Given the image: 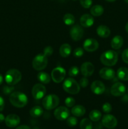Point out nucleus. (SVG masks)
<instances>
[{"mask_svg": "<svg viewBox=\"0 0 128 129\" xmlns=\"http://www.w3.org/2000/svg\"><path fill=\"white\" fill-rule=\"evenodd\" d=\"M5 120V117L3 114L0 113V123L3 122V121Z\"/></svg>", "mask_w": 128, "mask_h": 129, "instance_id": "37998d69", "label": "nucleus"}, {"mask_svg": "<svg viewBox=\"0 0 128 129\" xmlns=\"http://www.w3.org/2000/svg\"><path fill=\"white\" fill-rule=\"evenodd\" d=\"M83 47L85 50L89 52H94L99 48V43L95 39H87L84 42Z\"/></svg>", "mask_w": 128, "mask_h": 129, "instance_id": "ddd939ff", "label": "nucleus"}, {"mask_svg": "<svg viewBox=\"0 0 128 129\" xmlns=\"http://www.w3.org/2000/svg\"><path fill=\"white\" fill-rule=\"evenodd\" d=\"M97 34L102 38H107L110 34V30L108 26L100 25L97 28Z\"/></svg>", "mask_w": 128, "mask_h": 129, "instance_id": "aec40b11", "label": "nucleus"}, {"mask_svg": "<svg viewBox=\"0 0 128 129\" xmlns=\"http://www.w3.org/2000/svg\"><path fill=\"white\" fill-rule=\"evenodd\" d=\"M89 84V80L86 77H84L80 79V81H79V85L80 86L82 87V88H85Z\"/></svg>", "mask_w": 128, "mask_h": 129, "instance_id": "e433bc0d", "label": "nucleus"}, {"mask_svg": "<svg viewBox=\"0 0 128 129\" xmlns=\"http://www.w3.org/2000/svg\"><path fill=\"white\" fill-rule=\"evenodd\" d=\"M102 123L107 128H114L117 125V120L114 115L110 114L104 115L102 119Z\"/></svg>", "mask_w": 128, "mask_h": 129, "instance_id": "1a4fd4ad", "label": "nucleus"}, {"mask_svg": "<svg viewBox=\"0 0 128 129\" xmlns=\"http://www.w3.org/2000/svg\"><path fill=\"white\" fill-rule=\"evenodd\" d=\"M84 29L79 25H75L70 30V35L74 41H79L84 35Z\"/></svg>", "mask_w": 128, "mask_h": 129, "instance_id": "9b49d317", "label": "nucleus"}, {"mask_svg": "<svg viewBox=\"0 0 128 129\" xmlns=\"http://www.w3.org/2000/svg\"><path fill=\"white\" fill-rule=\"evenodd\" d=\"M66 71L62 67H56L51 71V79L56 83H60L63 81L65 77Z\"/></svg>", "mask_w": 128, "mask_h": 129, "instance_id": "0eeeda50", "label": "nucleus"}, {"mask_svg": "<svg viewBox=\"0 0 128 129\" xmlns=\"http://www.w3.org/2000/svg\"><path fill=\"white\" fill-rule=\"evenodd\" d=\"M125 31H126L128 33V22L127 23L126 25H125Z\"/></svg>", "mask_w": 128, "mask_h": 129, "instance_id": "a18cd8bd", "label": "nucleus"}, {"mask_svg": "<svg viewBox=\"0 0 128 129\" xmlns=\"http://www.w3.org/2000/svg\"><path fill=\"white\" fill-rule=\"evenodd\" d=\"M117 76L120 80L127 81H128V68L122 67L117 71Z\"/></svg>", "mask_w": 128, "mask_h": 129, "instance_id": "5701e85b", "label": "nucleus"}, {"mask_svg": "<svg viewBox=\"0 0 128 129\" xmlns=\"http://www.w3.org/2000/svg\"><path fill=\"white\" fill-rule=\"evenodd\" d=\"M72 48L69 44H63L60 46L59 49V53L63 57H67L71 54Z\"/></svg>", "mask_w": 128, "mask_h": 129, "instance_id": "4be33fe9", "label": "nucleus"}, {"mask_svg": "<svg viewBox=\"0 0 128 129\" xmlns=\"http://www.w3.org/2000/svg\"><path fill=\"white\" fill-rule=\"evenodd\" d=\"M122 59L124 62L128 64V48L125 49L122 53Z\"/></svg>", "mask_w": 128, "mask_h": 129, "instance_id": "4c0bfd02", "label": "nucleus"}, {"mask_svg": "<svg viewBox=\"0 0 128 129\" xmlns=\"http://www.w3.org/2000/svg\"><path fill=\"white\" fill-rule=\"evenodd\" d=\"M103 112L106 113H110L112 111V106L109 103H105L102 105Z\"/></svg>", "mask_w": 128, "mask_h": 129, "instance_id": "f704fd0d", "label": "nucleus"}, {"mask_svg": "<svg viewBox=\"0 0 128 129\" xmlns=\"http://www.w3.org/2000/svg\"><path fill=\"white\" fill-rule=\"evenodd\" d=\"M71 112L75 117H82L85 113V108L82 105H78L74 106L72 107Z\"/></svg>", "mask_w": 128, "mask_h": 129, "instance_id": "412c9836", "label": "nucleus"}, {"mask_svg": "<svg viewBox=\"0 0 128 129\" xmlns=\"http://www.w3.org/2000/svg\"><path fill=\"white\" fill-rule=\"evenodd\" d=\"M93 125L92 121L88 118H84L80 123V129H92Z\"/></svg>", "mask_w": 128, "mask_h": 129, "instance_id": "cd10ccee", "label": "nucleus"}, {"mask_svg": "<svg viewBox=\"0 0 128 129\" xmlns=\"http://www.w3.org/2000/svg\"><path fill=\"white\" fill-rule=\"evenodd\" d=\"M126 88L122 83H115L110 88V93L114 96H121L125 93Z\"/></svg>", "mask_w": 128, "mask_h": 129, "instance_id": "9d476101", "label": "nucleus"}, {"mask_svg": "<svg viewBox=\"0 0 128 129\" xmlns=\"http://www.w3.org/2000/svg\"><path fill=\"white\" fill-rule=\"evenodd\" d=\"M48 64L47 56L45 54H40L34 57L32 61V66L36 71H41L45 69Z\"/></svg>", "mask_w": 128, "mask_h": 129, "instance_id": "423d86ee", "label": "nucleus"}, {"mask_svg": "<svg viewBox=\"0 0 128 129\" xmlns=\"http://www.w3.org/2000/svg\"><path fill=\"white\" fill-rule=\"evenodd\" d=\"M123 43H124L123 38L120 35H116L112 39L110 45H111L112 48L113 49L117 50V49L121 48V47L123 45Z\"/></svg>", "mask_w": 128, "mask_h": 129, "instance_id": "6ab92c4d", "label": "nucleus"}, {"mask_svg": "<svg viewBox=\"0 0 128 129\" xmlns=\"http://www.w3.org/2000/svg\"><path fill=\"white\" fill-rule=\"evenodd\" d=\"M63 22L67 25H72L75 23V17L70 13H67L63 16Z\"/></svg>", "mask_w": 128, "mask_h": 129, "instance_id": "c85d7f7f", "label": "nucleus"}, {"mask_svg": "<svg viewBox=\"0 0 128 129\" xmlns=\"http://www.w3.org/2000/svg\"><path fill=\"white\" fill-rule=\"evenodd\" d=\"M104 8L101 5H94L90 9V13L92 16H100L104 13Z\"/></svg>", "mask_w": 128, "mask_h": 129, "instance_id": "393cba45", "label": "nucleus"}, {"mask_svg": "<svg viewBox=\"0 0 128 129\" xmlns=\"http://www.w3.org/2000/svg\"><path fill=\"white\" fill-rule=\"evenodd\" d=\"M53 114L56 119L63 121L69 118L70 115V112L67 107H59L55 110Z\"/></svg>", "mask_w": 128, "mask_h": 129, "instance_id": "f8f14e48", "label": "nucleus"}, {"mask_svg": "<svg viewBox=\"0 0 128 129\" xmlns=\"http://www.w3.org/2000/svg\"><path fill=\"white\" fill-rule=\"evenodd\" d=\"M5 122L7 127L14 128L20 124V118L16 114H10L5 118Z\"/></svg>", "mask_w": 128, "mask_h": 129, "instance_id": "4468645a", "label": "nucleus"}, {"mask_svg": "<svg viewBox=\"0 0 128 129\" xmlns=\"http://www.w3.org/2000/svg\"><path fill=\"white\" fill-rule=\"evenodd\" d=\"M3 82V76L0 74V85L2 84Z\"/></svg>", "mask_w": 128, "mask_h": 129, "instance_id": "c03bdc74", "label": "nucleus"}, {"mask_svg": "<svg viewBox=\"0 0 128 129\" xmlns=\"http://www.w3.org/2000/svg\"><path fill=\"white\" fill-rule=\"evenodd\" d=\"M94 23V19L92 16L89 14H84L81 16L80 19V23L82 26L85 28L90 27Z\"/></svg>", "mask_w": 128, "mask_h": 129, "instance_id": "a211bd4d", "label": "nucleus"}, {"mask_svg": "<svg viewBox=\"0 0 128 129\" xmlns=\"http://www.w3.org/2000/svg\"><path fill=\"white\" fill-rule=\"evenodd\" d=\"M121 100L123 101V102H128V94H124V95H123V97L122 98Z\"/></svg>", "mask_w": 128, "mask_h": 129, "instance_id": "79ce46f5", "label": "nucleus"}, {"mask_svg": "<svg viewBox=\"0 0 128 129\" xmlns=\"http://www.w3.org/2000/svg\"><path fill=\"white\" fill-rule=\"evenodd\" d=\"M80 71L84 77L91 76L94 72V65L90 62H85L82 64Z\"/></svg>", "mask_w": 128, "mask_h": 129, "instance_id": "dca6fc26", "label": "nucleus"}, {"mask_svg": "<svg viewBox=\"0 0 128 129\" xmlns=\"http://www.w3.org/2000/svg\"><path fill=\"white\" fill-rule=\"evenodd\" d=\"M90 89L93 93L96 95H100L104 93L105 87L102 82L99 80H96L92 83Z\"/></svg>", "mask_w": 128, "mask_h": 129, "instance_id": "2eb2a0df", "label": "nucleus"}, {"mask_svg": "<svg viewBox=\"0 0 128 129\" xmlns=\"http://www.w3.org/2000/svg\"><path fill=\"white\" fill-rule=\"evenodd\" d=\"M80 5L84 8H89L92 5V0H80Z\"/></svg>", "mask_w": 128, "mask_h": 129, "instance_id": "473e14b6", "label": "nucleus"}, {"mask_svg": "<svg viewBox=\"0 0 128 129\" xmlns=\"http://www.w3.org/2000/svg\"><path fill=\"white\" fill-rule=\"evenodd\" d=\"M75 103V101L72 97H67L65 100V104L67 107H73Z\"/></svg>", "mask_w": 128, "mask_h": 129, "instance_id": "2f4dec72", "label": "nucleus"}, {"mask_svg": "<svg viewBox=\"0 0 128 129\" xmlns=\"http://www.w3.org/2000/svg\"><path fill=\"white\" fill-rule=\"evenodd\" d=\"M100 78L105 80H110L115 77V71L112 68H104L99 71Z\"/></svg>", "mask_w": 128, "mask_h": 129, "instance_id": "f3484780", "label": "nucleus"}, {"mask_svg": "<svg viewBox=\"0 0 128 129\" xmlns=\"http://www.w3.org/2000/svg\"><path fill=\"white\" fill-rule=\"evenodd\" d=\"M4 108H5V101L3 97L0 96V112L3 110Z\"/></svg>", "mask_w": 128, "mask_h": 129, "instance_id": "ea45409f", "label": "nucleus"}, {"mask_svg": "<svg viewBox=\"0 0 128 129\" xmlns=\"http://www.w3.org/2000/svg\"><path fill=\"white\" fill-rule=\"evenodd\" d=\"M72 1H77V0H72Z\"/></svg>", "mask_w": 128, "mask_h": 129, "instance_id": "09e8293b", "label": "nucleus"}, {"mask_svg": "<svg viewBox=\"0 0 128 129\" xmlns=\"http://www.w3.org/2000/svg\"><path fill=\"white\" fill-rule=\"evenodd\" d=\"M89 118L93 122H98L102 117L101 112L97 110H93L89 113Z\"/></svg>", "mask_w": 128, "mask_h": 129, "instance_id": "bb28decb", "label": "nucleus"}, {"mask_svg": "<svg viewBox=\"0 0 128 129\" xmlns=\"http://www.w3.org/2000/svg\"><path fill=\"white\" fill-rule=\"evenodd\" d=\"M63 88L67 93L71 94H76L79 93L80 87L79 83L73 78H69L64 81Z\"/></svg>", "mask_w": 128, "mask_h": 129, "instance_id": "20e7f679", "label": "nucleus"}, {"mask_svg": "<svg viewBox=\"0 0 128 129\" xmlns=\"http://www.w3.org/2000/svg\"><path fill=\"white\" fill-rule=\"evenodd\" d=\"M127 93H128V89H127Z\"/></svg>", "mask_w": 128, "mask_h": 129, "instance_id": "8fccbe9b", "label": "nucleus"}, {"mask_svg": "<svg viewBox=\"0 0 128 129\" xmlns=\"http://www.w3.org/2000/svg\"><path fill=\"white\" fill-rule=\"evenodd\" d=\"M100 62L106 66H113L118 60V54L115 51L109 50L104 52L100 55Z\"/></svg>", "mask_w": 128, "mask_h": 129, "instance_id": "f03ea898", "label": "nucleus"}, {"mask_svg": "<svg viewBox=\"0 0 128 129\" xmlns=\"http://www.w3.org/2000/svg\"><path fill=\"white\" fill-rule=\"evenodd\" d=\"M84 55V49L81 47H78L75 49L74 51V56L77 58L82 57Z\"/></svg>", "mask_w": 128, "mask_h": 129, "instance_id": "72a5a7b5", "label": "nucleus"}, {"mask_svg": "<svg viewBox=\"0 0 128 129\" xmlns=\"http://www.w3.org/2000/svg\"><path fill=\"white\" fill-rule=\"evenodd\" d=\"M14 88L11 86H5L3 88V93L5 94H11V92L13 91Z\"/></svg>", "mask_w": 128, "mask_h": 129, "instance_id": "58836bf2", "label": "nucleus"}, {"mask_svg": "<svg viewBox=\"0 0 128 129\" xmlns=\"http://www.w3.org/2000/svg\"><path fill=\"white\" fill-rule=\"evenodd\" d=\"M43 113V110L40 106H35L33 107L30 111V115L34 118H38L41 117Z\"/></svg>", "mask_w": 128, "mask_h": 129, "instance_id": "b1692460", "label": "nucleus"}, {"mask_svg": "<svg viewBox=\"0 0 128 129\" xmlns=\"http://www.w3.org/2000/svg\"><path fill=\"white\" fill-rule=\"evenodd\" d=\"M79 69L76 66H72L70 68L69 71V74L71 77H75L79 74Z\"/></svg>", "mask_w": 128, "mask_h": 129, "instance_id": "7c9ffc66", "label": "nucleus"}, {"mask_svg": "<svg viewBox=\"0 0 128 129\" xmlns=\"http://www.w3.org/2000/svg\"><path fill=\"white\" fill-rule=\"evenodd\" d=\"M16 129H31V128L28 125H20L18 126V127H16Z\"/></svg>", "mask_w": 128, "mask_h": 129, "instance_id": "a19ab883", "label": "nucleus"}, {"mask_svg": "<svg viewBox=\"0 0 128 129\" xmlns=\"http://www.w3.org/2000/svg\"><path fill=\"white\" fill-rule=\"evenodd\" d=\"M37 78L43 84H48L51 81V77L48 73L45 72H40L38 74Z\"/></svg>", "mask_w": 128, "mask_h": 129, "instance_id": "a878e982", "label": "nucleus"}, {"mask_svg": "<svg viewBox=\"0 0 128 129\" xmlns=\"http://www.w3.org/2000/svg\"><path fill=\"white\" fill-rule=\"evenodd\" d=\"M78 123V120L75 117H70L67 119V123L70 127H75Z\"/></svg>", "mask_w": 128, "mask_h": 129, "instance_id": "c756f323", "label": "nucleus"}, {"mask_svg": "<svg viewBox=\"0 0 128 129\" xmlns=\"http://www.w3.org/2000/svg\"><path fill=\"white\" fill-rule=\"evenodd\" d=\"M10 102L16 108H23L28 103V98L25 94L20 91L13 92L10 95Z\"/></svg>", "mask_w": 128, "mask_h": 129, "instance_id": "f257e3e1", "label": "nucleus"}, {"mask_svg": "<svg viewBox=\"0 0 128 129\" xmlns=\"http://www.w3.org/2000/svg\"><path fill=\"white\" fill-rule=\"evenodd\" d=\"M125 1V2H126L127 3H128V0H124Z\"/></svg>", "mask_w": 128, "mask_h": 129, "instance_id": "de8ad7c7", "label": "nucleus"}, {"mask_svg": "<svg viewBox=\"0 0 128 129\" xmlns=\"http://www.w3.org/2000/svg\"><path fill=\"white\" fill-rule=\"evenodd\" d=\"M53 52V48L51 46L46 47L43 50V54L47 57L51 56L52 55Z\"/></svg>", "mask_w": 128, "mask_h": 129, "instance_id": "c9c22d12", "label": "nucleus"}, {"mask_svg": "<svg viewBox=\"0 0 128 129\" xmlns=\"http://www.w3.org/2000/svg\"><path fill=\"white\" fill-rule=\"evenodd\" d=\"M105 1H108V2H114V1H116V0H105Z\"/></svg>", "mask_w": 128, "mask_h": 129, "instance_id": "49530a36", "label": "nucleus"}, {"mask_svg": "<svg viewBox=\"0 0 128 129\" xmlns=\"http://www.w3.org/2000/svg\"><path fill=\"white\" fill-rule=\"evenodd\" d=\"M22 75L21 72L18 69H9L6 73L5 79L6 83L10 86L16 84L21 81Z\"/></svg>", "mask_w": 128, "mask_h": 129, "instance_id": "7ed1b4c3", "label": "nucleus"}, {"mask_svg": "<svg viewBox=\"0 0 128 129\" xmlns=\"http://www.w3.org/2000/svg\"><path fill=\"white\" fill-rule=\"evenodd\" d=\"M60 103V99L55 94H48L43 98L42 105L44 108L47 110H51L58 107Z\"/></svg>", "mask_w": 128, "mask_h": 129, "instance_id": "39448f33", "label": "nucleus"}, {"mask_svg": "<svg viewBox=\"0 0 128 129\" xmlns=\"http://www.w3.org/2000/svg\"><path fill=\"white\" fill-rule=\"evenodd\" d=\"M46 88L44 85L40 83L35 84L32 88L31 94L35 100H40L43 98L46 94Z\"/></svg>", "mask_w": 128, "mask_h": 129, "instance_id": "6e6552de", "label": "nucleus"}]
</instances>
